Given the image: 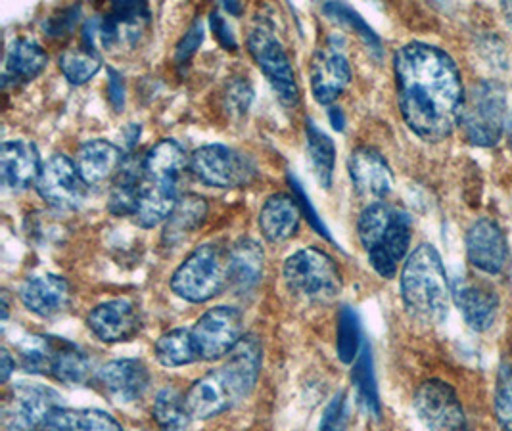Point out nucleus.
Wrapping results in <instances>:
<instances>
[{
    "mask_svg": "<svg viewBox=\"0 0 512 431\" xmlns=\"http://www.w3.org/2000/svg\"><path fill=\"white\" fill-rule=\"evenodd\" d=\"M397 104L407 127L426 142H442L459 125L465 87L455 60L438 46L409 43L394 56Z\"/></svg>",
    "mask_w": 512,
    "mask_h": 431,
    "instance_id": "nucleus-1",
    "label": "nucleus"
},
{
    "mask_svg": "<svg viewBox=\"0 0 512 431\" xmlns=\"http://www.w3.org/2000/svg\"><path fill=\"white\" fill-rule=\"evenodd\" d=\"M451 297L442 255L434 246L420 244L401 271V299L407 313L422 324H442Z\"/></svg>",
    "mask_w": 512,
    "mask_h": 431,
    "instance_id": "nucleus-2",
    "label": "nucleus"
},
{
    "mask_svg": "<svg viewBox=\"0 0 512 431\" xmlns=\"http://www.w3.org/2000/svg\"><path fill=\"white\" fill-rule=\"evenodd\" d=\"M357 232L374 271L386 280L394 278L413 238L409 213L386 202H374L361 211Z\"/></svg>",
    "mask_w": 512,
    "mask_h": 431,
    "instance_id": "nucleus-3",
    "label": "nucleus"
},
{
    "mask_svg": "<svg viewBox=\"0 0 512 431\" xmlns=\"http://www.w3.org/2000/svg\"><path fill=\"white\" fill-rule=\"evenodd\" d=\"M22 368L50 376L66 386H83L93 376L89 355L75 343L52 336H29L20 343Z\"/></svg>",
    "mask_w": 512,
    "mask_h": 431,
    "instance_id": "nucleus-4",
    "label": "nucleus"
},
{
    "mask_svg": "<svg viewBox=\"0 0 512 431\" xmlns=\"http://www.w3.org/2000/svg\"><path fill=\"white\" fill-rule=\"evenodd\" d=\"M509 117L505 87L499 81H480L465 96L459 127L468 144L491 148L507 133Z\"/></svg>",
    "mask_w": 512,
    "mask_h": 431,
    "instance_id": "nucleus-5",
    "label": "nucleus"
},
{
    "mask_svg": "<svg viewBox=\"0 0 512 431\" xmlns=\"http://www.w3.org/2000/svg\"><path fill=\"white\" fill-rule=\"evenodd\" d=\"M288 292L307 303H328L342 292V273L336 261L317 248L292 253L284 263Z\"/></svg>",
    "mask_w": 512,
    "mask_h": 431,
    "instance_id": "nucleus-6",
    "label": "nucleus"
},
{
    "mask_svg": "<svg viewBox=\"0 0 512 431\" xmlns=\"http://www.w3.org/2000/svg\"><path fill=\"white\" fill-rule=\"evenodd\" d=\"M229 288V253L213 244L192 251L171 276V290L190 303H206Z\"/></svg>",
    "mask_w": 512,
    "mask_h": 431,
    "instance_id": "nucleus-7",
    "label": "nucleus"
},
{
    "mask_svg": "<svg viewBox=\"0 0 512 431\" xmlns=\"http://www.w3.org/2000/svg\"><path fill=\"white\" fill-rule=\"evenodd\" d=\"M248 50L256 60L257 68L261 69L273 91L277 92L280 102L286 108H296L300 102L296 71L271 23L259 20L252 27L248 35Z\"/></svg>",
    "mask_w": 512,
    "mask_h": 431,
    "instance_id": "nucleus-8",
    "label": "nucleus"
},
{
    "mask_svg": "<svg viewBox=\"0 0 512 431\" xmlns=\"http://www.w3.org/2000/svg\"><path fill=\"white\" fill-rule=\"evenodd\" d=\"M62 397L56 389L43 384L18 382L4 395L0 422L6 431H39L48 414L62 407Z\"/></svg>",
    "mask_w": 512,
    "mask_h": 431,
    "instance_id": "nucleus-9",
    "label": "nucleus"
},
{
    "mask_svg": "<svg viewBox=\"0 0 512 431\" xmlns=\"http://www.w3.org/2000/svg\"><path fill=\"white\" fill-rule=\"evenodd\" d=\"M190 171L211 188H240L254 181L257 173L252 159L223 144L198 148L190 156Z\"/></svg>",
    "mask_w": 512,
    "mask_h": 431,
    "instance_id": "nucleus-10",
    "label": "nucleus"
},
{
    "mask_svg": "<svg viewBox=\"0 0 512 431\" xmlns=\"http://www.w3.org/2000/svg\"><path fill=\"white\" fill-rule=\"evenodd\" d=\"M244 318L234 307H215L196 320L192 338L196 341L202 361H217L227 357L242 340Z\"/></svg>",
    "mask_w": 512,
    "mask_h": 431,
    "instance_id": "nucleus-11",
    "label": "nucleus"
},
{
    "mask_svg": "<svg viewBox=\"0 0 512 431\" xmlns=\"http://www.w3.org/2000/svg\"><path fill=\"white\" fill-rule=\"evenodd\" d=\"M413 407L428 431H466L465 409L455 389L442 380L420 384L413 397Z\"/></svg>",
    "mask_w": 512,
    "mask_h": 431,
    "instance_id": "nucleus-12",
    "label": "nucleus"
},
{
    "mask_svg": "<svg viewBox=\"0 0 512 431\" xmlns=\"http://www.w3.org/2000/svg\"><path fill=\"white\" fill-rule=\"evenodd\" d=\"M35 188L39 196L58 211L79 209L87 196V184L79 175L75 161L64 154H54L43 163Z\"/></svg>",
    "mask_w": 512,
    "mask_h": 431,
    "instance_id": "nucleus-13",
    "label": "nucleus"
},
{
    "mask_svg": "<svg viewBox=\"0 0 512 431\" xmlns=\"http://www.w3.org/2000/svg\"><path fill=\"white\" fill-rule=\"evenodd\" d=\"M313 98L330 106L342 92L348 89L351 81V66L346 52L336 37H330L325 45L319 46L311 58L309 68Z\"/></svg>",
    "mask_w": 512,
    "mask_h": 431,
    "instance_id": "nucleus-14",
    "label": "nucleus"
},
{
    "mask_svg": "<svg viewBox=\"0 0 512 431\" xmlns=\"http://www.w3.org/2000/svg\"><path fill=\"white\" fill-rule=\"evenodd\" d=\"M150 25V8L146 2H114L104 18H98V45L110 50L135 48Z\"/></svg>",
    "mask_w": 512,
    "mask_h": 431,
    "instance_id": "nucleus-15",
    "label": "nucleus"
},
{
    "mask_svg": "<svg viewBox=\"0 0 512 431\" xmlns=\"http://www.w3.org/2000/svg\"><path fill=\"white\" fill-rule=\"evenodd\" d=\"M466 257L474 269L489 276L505 273L511 261L509 240L493 219L482 217L466 232Z\"/></svg>",
    "mask_w": 512,
    "mask_h": 431,
    "instance_id": "nucleus-16",
    "label": "nucleus"
},
{
    "mask_svg": "<svg viewBox=\"0 0 512 431\" xmlns=\"http://www.w3.org/2000/svg\"><path fill=\"white\" fill-rule=\"evenodd\" d=\"M94 336L104 343L133 340L142 328L139 305L129 297H119L94 307L87 317Z\"/></svg>",
    "mask_w": 512,
    "mask_h": 431,
    "instance_id": "nucleus-17",
    "label": "nucleus"
},
{
    "mask_svg": "<svg viewBox=\"0 0 512 431\" xmlns=\"http://www.w3.org/2000/svg\"><path fill=\"white\" fill-rule=\"evenodd\" d=\"M348 171L359 196L382 202L394 188V173L386 158L369 146L355 148L348 158Z\"/></svg>",
    "mask_w": 512,
    "mask_h": 431,
    "instance_id": "nucleus-18",
    "label": "nucleus"
},
{
    "mask_svg": "<svg viewBox=\"0 0 512 431\" xmlns=\"http://www.w3.org/2000/svg\"><path fill=\"white\" fill-rule=\"evenodd\" d=\"M98 386L119 405L137 403L150 387V370L139 359H117L98 372Z\"/></svg>",
    "mask_w": 512,
    "mask_h": 431,
    "instance_id": "nucleus-19",
    "label": "nucleus"
},
{
    "mask_svg": "<svg viewBox=\"0 0 512 431\" xmlns=\"http://www.w3.org/2000/svg\"><path fill=\"white\" fill-rule=\"evenodd\" d=\"M451 295L466 324L476 332H486L499 313V295L486 282L459 278L451 286Z\"/></svg>",
    "mask_w": 512,
    "mask_h": 431,
    "instance_id": "nucleus-20",
    "label": "nucleus"
},
{
    "mask_svg": "<svg viewBox=\"0 0 512 431\" xmlns=\"http://www.w3.org/2000/svg\"><path fill=\"white\" fill-rule=\"evenodd\" d=\"M20 299L25 309L37 317H58L70 307V284L56 274L31 276L20 286Z\"/></svg>",
    "mask_w": 512,
    "mask_h": 431,
    "instance_id": "nucleus-21",
    "label": "nucleus"
},
{
    "mask_svg": "<svg viewBox=\"0 0 512 431\" xmlns=\"http://www.w3.org/2000/svg\"><path fill=\"white\" fill-rule=\"evenodd\" d=\"M43 163L39 150L29 140H6L0 152V177L6 188L20 192L37 184Z\"/></svg>",
    "mask_w": 512,
    "mask_h": 431,
    "instance_id": "nucleus-22",
    "label": "nucleus"
},
{
    "mask_svg": "<svg viewBox=\"0 0 512 431\" xmlns=\"http://www.w3.org/2000/svg\"><path fill=\"white\" fill-rule=\"evenodd\" d=\"M263 363V347L254 334L244 336L238 345L229 353V359L221 368L227 384L233 389L236 401L246 399L259 380Z\"/></svg>",
    "mask_w": 512,
    "mask_h": 431,
    "instance_id": "nucleus-23",
    "label": "nucleus"
},
{
    "mask_svg": "<svg viewBox=\"0 0 512 431\" xmlns=\"http://www.w3.org/2000/svg\"><path fill=\"white\" fill-rule=\"evenodd\" d=\"M188 412L196 420H210L234 407L238 401L221 368L196 380L185 395Z\"/></svg>",
    "mask_w": 512,
    "mask_h": 431,
    "instance_id": "nucleus-24",
    "label": "nucleus"
},
{
    "mask_svg": "<svg viewBox=\"0 0 512 431\" xmlns=\"http://www.w3.org/2000/svg\"><path fill=\"white\" fill-rule=\"evenodd\" d=\"M75 165L87 186H98L116 177L123 165V156L116 144L104 138H93L81 144L75 156Z\"/></svg>",
    "mask_w": 512,
    "mask_h": 431,
    "instance_id": "nucleus-25",
    "label": "nucleus"
},
{
    "mask_svg": "<svg viewBox=\"0 0 512 431\" xmlns=\"http://www.w3.org/2000/svg\"><path fill=\"white\" fill-rule=\"evenodd\" d=\"M302 209L296 202L294 194H273L259 211V228L267 242L282 244L296 236L300 228Z\"/></svg>",
    "mask_w": 512,
    "mask_h": 431,
    "instance_id": "nucleus-26",
    "label": "nucleus"
},
{
    "mask_svg": "<svg viewBox=\"0 0 512 431\" xmlns=\"http://www.w3.org/2000/svg\"><path fill=\"white\" fill-rule=\"evenodd\" d=\"M265 253L252 238H242L229 251V288L238 295L252 294L263 278Z\"/></svg>",
    "mask_w": 512,
    "mask_h": 431,
    "instance_id": "nucleus-27",
    "label": "nucleus"
},
{
    "mask_svg": "<svg viewBox=\"0 0 512 431\" xmlns=\"http://www.w3.org/2000/svg\"><path fill=\"white\" fill-rule=\"evenodd\" d=\"M48 64V54L45 48L37 45L31 39H16L4 58V75L2 85L4 89L14 85H25L37 79Z\"/></svg>",
    "mask_w": 512,
    "mask_h": 431,
    "instance_id": "nucleus-28",
    "label": "nucleus"
},
{
    "mask_svg": "<svg viewBox=\"0 0 512 431\" xmlns=\"http://www.w3.org/2000/svg\"><path fill=\"white\" fill-rule=\"evenodd\" d=\"M177 202H179L177 184L150 181L144 177L133 219L142 228L158 227L171 217Z\"/></svg>",
    "mask_w": 512,
    "mask_h": 431,
    "instance_id": "nucleus-29",
    "label": "nucleus"
},
{
    "mask_svg": "<svg viewBox=\"0 0 512 431\" xmlns=\"http://www.w3.org/2000/svg\"><path fill=\"white\" fill-rule=\"evenodd\" d=\"M188 163L185 148L173 138H163L146 152L142 158V169L144 177L150 181L179 184Z\"/></svg>",
    "mask_w": 512,
    "mask_h": 431,
    "instance_id": "nucleus-30",
    "label": "nucleus"
},
{
    "mask_svg": "<svg viewBox=\"0 0 512 431\" xmlns=\"http://www.w3.org/2000/svg\"><path fill=\"white\" fill-rule=\"evenodd\" d=\"M142 182H144L142 159H125L116 179H114V186H112L110 198H108V211L114 217H133L135 215Z\"/></svg>",
    "mask_w": 512,
    "mask_h": 431,
    "instance_id": "nucleus-31",
    "label": "nucleus"
},
{
    "mask_svg": "<svg viewBox=\"0 0 512 431\" xmlns=\"http://www.w3.org/2000/svg\"><path fill=\"white\" fill-rule=\"evenodd\" d=\"M39 431H123V428L104 410L56 407Z\"/></svg>",
    "mask_w": 512,
    "mask_h": 431,
    "instance_id": "nucleus-32",
    "label": "nucleus"
},
{
    "mask_svg": "<svg viewBox=\"0 0 512 431\" xmlns=\"http://www.w3.org/2000/svg\"><path fill=\"white\" fill-rule=\"evenodd\" d=\"M208 215V204L196 194H185L179 198L167 225L163 230V242L167 246L181 244L194 230L202 227Z\"/></svg>",
    "mask_w": 512,
    "mask_h": 431,
    "instance_id": "nucleus-33",
    "label": "nucleus"
},
{
    "mask_svg": "<svg viewBox=\"0 0 512 431\" xmlns=\"http://www.w3.org/2000/svg\"><path fill=\"white\" fill-rule=\"evenodd\" d=\"M154 353L160 364L167 368H179L187 364L202 361L196 341L192 338V330L175 328L160 336L154 345Z\"/></svg>",
    "mask_w": 512,
    "mask_h": 431,
    "instance_id": "nucleus-34",
    "label": "nucleus"
},
{
    "mask_svg": "<svg viewBox=\"0 0 512 431\" xmlns=\"http://www.w3.org/2000/svg\"><path fill=\"white\" fill-rule=\"evenodd\" d=\"M305 138H307V156L311 161L313 173L321 186L330 188L332 177H334V165H336V146L332 138L323 133L313 121H307Z\"/></svg>",
    "mask_w": 512,
    "mask_h": 431,
    "instance_id": "nucleus-35",
    "label": "nucleus"
},
{
    "mask_svg": "<svg viewBox=\"0 0 512 431\" xmlns=\"http://www.w3.org/2000/svg\"><path fill=\"white\" fill-rule=\"evenodd\" d=\"M351 380H353V386L357 391L359 405L369 416L378 418L380 416V395H378L376 378H374L373 355H371L369 345H363L357 361L353 364Z\"/></svg>",
    "mask_w": 512,
    "mask_h": 431,
    "instance_id": "nucleus-36",
    "label": "nucleus"
},
{
    "mask_svg": "<svg viewBox=\"0 0 512 431\" xmlns=\"http://www.w3.org/2000/svg\"><path fill=\"white\" fill-rule=\"evenodd\" d=\"M152 416L162 431H187L192 420L185 397L173 387H165L156 395Z\"/></svg>",
    "mask_w": 512,
    "mask_h": 431,
    "instance_id": "nucleus-37",
    "label": "nucleus"
},
{
    "mask_svg": "<svg viewBox=\"0 0 512 431\" xmlns=\"http://www.w3.org/2000/svg\"><path fill=\"white\" fill-rule=\"evenodd\" d=\"M58 66L71 85H85L102 68V58L96 50L83 45L75 46L62 52Z\"/></svg>",
    "mask_w": 512,
    "mask_h": 431,
    "instance_id": "nucleus-38",
    "label": "nucleus"
},
{
    "mask_svg": "<svg viewBox=\"0 0 512 431\" xmlns=\"http://www.w3.org/2000/svg\"><path fill=\"white\" fill-rule=\"evenodd\" d=\"M338 357L344 364L357 361L361 353V324L359 317L351 307H342L338 315V341H336Z\"/></svg>",
    "mask_w": 512,
    "mask_h": 431,
    "instance_id": "nucleus-39",
    "label": "nucleus"
},
{
    "mask_svg": "<svg viewBox=\"0 0 512 431\" xmlns=\"http://www.w3.org/2000/svg\"><path fill=\"white\" fill-rule=\"evenodd\" d=\"M323 12H325L328 18L344 23V25H348L350 29H353L361 37V41L373 50L374 54L382 52V43H380L378 35L374 33L373 27H369V23L365 22L361 18V14L355 12L351 6L342 4V2H328V4L323 6Z\"/></svg>",
    "mask_w": 512,
    "mask_h": 431,
    "instance_id": "nucleus-40",
    "label": "nucleus"
},
{
    "mask_svg": "<svg viewBox=\"0 0 512 431\" xmlns=\"http://www.w3.org/2000/svg\"><path fill=\"white\" fill-rule=\"evenodd\" d=\"M495 418L503 431H512V361L501 364L493 391Z\"/></svg>",
    "mask_w": 512,
    "mask_h": 431,
    "instance_id": "nucleus-41",
    "label": "nucleus"
},
{
    "mask_svg": "<svg viewBox=\"0 0 512 431\" xmlns=\"http://www.w3.org/2000/svg\"><path fill=\"white\" fill-rule=\"evenodd\" d=\"M254 102V89L250 87L248 81L236 79L231 81L225 89V110L229 112L234 119H242L244 115L250 112Z\"/></svg>",
    "mask_w": 512,
    "mask_h": 431,
    "instance_id": "nucleus-42",
    "label": "nucleus"
},
{
    "mask_svg": "<svg viewBox=\"0 0 512 431\" xmlns=\"http://www.w3.org/2000/svg\"><path fill=\"white\" fill-rule=\"evenodd\" d=\"M350 403L346 393H338L326 407L317 431H348Z\"/></svg>",
    "mask_w": 512,
    "mask_h": 431,
    "instance_id": "nucleus-43",
    "label": "nucleus"
},
{
    "mask_svg": "<svg viewBox=\"0 0 512 431\" xmlns=\"http://www.w3.org/2000/svg\"><path fill=\"white\" fill-rule=\"evenodd\" d=\"M81 18V6H70V8H64L56 14H52L50 18H47L45 22V31H47L48 37L52 39H64L73 33L75 25L79 23Z\"/></svg>",
    "mask_w": 512,
    "mask_h": 431,
    "instance_id": "nucleus-44",
    "label": "nucleus"
},
{
    "mask_svg": "<svg viewBox=\"0 0 512 431\" xmlns=\"http://www.w3.org/2000/svg\"><path fill=\"white\" fill-rule=\"evenodd\" d=\"M202 41H204V25L200 20H194L188 27L187 33L183 35V39L179 41V45L175 46V64L177 66L188 64L190 58L202 45Z\"/></svg>",
    "mask_w": 512,
    "mask_h": 431,
    "instance_id": "nucleus-45",
    "label": "nucleus"
},
{
    "mask_svg": "<svg viewBox=\"0 0 512 431\" xmlns=\"http://www.w3.org/2000/svg\"><path fill=\"white\" fill-rule=\"evenodd\" d=\"M288 181H290V186H292L294 198H296V202H298V205H300L302 213H305V215H307V219H309L311 227L317 228V230H319V234H323L325 238H328V240H330V234H328V230H326L325 225L321 223V219H319L317 211L313 209V205H311V200H309V196H307V194L303 192L302 184L296 181L294 177H290Z\"/></svg>",
    "mask_w": 512,
    "mask_h": 431,
    "instance_id": "nucleus-46",
    "label": "nucleus"
},
{
    "mask_svg": "<svg viewBox=\"0 0 512 431\" xmlns=\"http://www.w3.org/2000/svg\"><path fill=\"white\" fill-rule=\"evenodd\" d=\"M125 92L127 89H125L123 75L117 69H108V100L117 114H121L125 108Z\"/></svg>",
    "mask_w": 512,
    "mask_h": 431,
    "instance_id": "nucleus-47",
    "label": "nucleus"
},
{
    "mask_svg": "<svg viewBox=\"0 0 512 431\" xmlns=\"http://www.w3.org/2000/svg\"><path fill=\"white\" fill-rule=\"evenodd\" d=\"M211 29H213V35L215 39L219 41V45L223 46L225 50H236V39H234L233 29L231 25L227 23V20L221 16V12L213 10L210 14Z\"/></svg>",
    "mask_w": 512,
    "mask_h": 431,
    "instance_id": "nucleus-48",
    "label": "nucleus"
},
{
    "mask_svg": "<svg viewBox=\"0 0 512 431\" xmlns=\"http://www.w3.org/2000/svg\"><path fill=\"white\" fill-rule=\"evenodd\" d=\"M14 370H16V361L12 359L10 351H8L6 347H2V349H0V382L6 384V382L10 380V376H12Z\"/></svg>",
    "mask_w": 512,
    "mask_h": 431,
    "instance_id": "nucleus-49",
    "label": "nucleus"
},
{
    "mask_svg": "<svg viewBox=\"0 0 512 431\" xmlns=\"http://www.w3.org/2000/svg\"><path fill=\"white\" fill-rule=\"evenodd\" d=\"M140 137V125H137V123H131L127 129H125V144H127V148L131 150L135 144H137V140H139Z\"/></svg>",
    "mask_w": 512,
    "mask_h": 431,
    "instance_id": "nucleus-50",
    "label": "nucleus"
},
{
    "mask_svg": "<svg viewBox=\"0 0 512 431\" xmlns=\"http://www.w3.org/2000/svg\"><path fill=\"white\" fill-rule=\"evenodd\" d=\"M330 123H332V127L336 129V131H344V125H346V119H344V114H342V110L340 108H330Z\"/></svg>",
    "mask_w": 512,
    "mask_h": 431,
    "instance_id": "nucleus-51",
    "label": "nucleus"
},
{
    "mask_svg": "<svg viewBox=\"0 0 512 431\" xmlns=\"http://www.w3.org/2000/svg\"><path fill=\"white\" fill-rule=\"evenodd\" d=\"M501 10H503V16H505V22L512 29V2H505L503 6H501Z\"/></svg>",
    "mask_w": 512,
    "mask_h": 431,
    "instance_id": "nucleus-52",
    "label": "nucleus"
},
{
    "mask_svg": "<svg viewBox=\"0 0 512 431\" xmlns=\"http://www.w3.org/2000/svg\"><path fill=\"white\" fill-rule=\"evenodd\" d=\"M225 8L231 12V14H234V16H240V4L238 2H225Z\"/></svg>",
    "mask_w": 512,
    "mask_h": 431,
    "instance_id": "nucleus-53",
    "label": "nucleus"
},
{
    "mask_svg": "<svg viewBox=\"0 0 512 431\" xmlns=\"http://www.w3.org/2000/svg\"><path fill=\"white\" fill-rule=\"evenodd\" d=\"M8 311H10V305H8V294L4 292L2 294V320L8 318Z\"/></svg>",
    "mask_w": 512,
    "mask_h": 431,
    "instance_id": "nucleus-54",
    "label": "nucleus"
},
{
    "mask_svg": "<svg viewBox=\"0 0 512 431\" xmlns=\"http://www.w3.org/2000/svg\"><path fill=\"white\" fill-rule=\"evenodd\" d=\"M505 135L509 138V146H511L512 150V114L511 117H509V125H507V133H505Z\"/></svg>",
    "mask_w": 512,
    "mask_h": 431,
    "instance_id": "nucleus-55",
    "label": "nucleus"
}]
</instances>
